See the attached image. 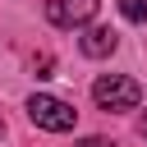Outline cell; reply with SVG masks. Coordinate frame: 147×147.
Here are the masks:
<instances>
[{
    "label": "cell",
    "instance_id": "cell-1",
    "mask_svg": "<svg viewBox=\"0 0 147 147\" xmlns=\"http://www.w3.org/2000/svg\"><path fill=\"white\" fill-rule=\"evenodd\" d=\"M28 119H32L37 129H46V133H69V129L78 124V110H74L69 101L51 96V92H32V96H28Z\"/></svg>",
    "mask_w": 147,
    "mask_h": 147
},
{
    "label": "cell",
    "instance_id": "cell-2",
    "mask_svg": "<svg viewBox=\"0 0 147 147\" xmlns=\"http://www.w3.org/2000/svg\"><path fill=\"white\" fill-rule=\"evenodd\" d=\"M92 101H96L101 110H133V106L142 101V87H138V78H129V74H101V78L92 83Z\"/></svg>",
    "mask_w": 147,
    "mask_h": 147
},
{
    "label": "cell",
    "instance_id": "cell-3",
    "mask_svg": "<svg viewBox=\"0 0 147 147\" xmlns=\"http://www.w3.org/2000/svg\"><path fill=\"white\" fill-rule=\"evenodd\" d=\"M78 46H83V55H87V60H106V55L119 46V37H115L110 28H87V32L78 37Z\"/></svg>",
    "mask_w": 147,
    "mask_h": 147
},
{
    "label": "cell",
    "instance_id": "cell-4",
    "mask_svg": "<svg viewBox=\"0 0 147 147\" xmlns=\"http://www.w3.org/2000/svg\"><path fill=\"white\" fill-rule=\"evenodd\" d=\"M60 5H64L69 28H83V23H92V14H96V0H60Z\"/></svg>",
    "mask_w": 147,
    "mask_h": 147
},
{
    "label": "cell",
    "instance_id": "cell-5",
    "mask_svg": "<svg viewBox=\"0 0 147 147\" xmlns=\"http://www.w3.org/2000/svg\"><path fill=\"white\" fill-rule=\"evenodd\" d=\"M119 14L129 23H147V0H119Z\"/></svg>",
    "mask_w": 147,
    "mask_h": 147
},
{
    "label": "cell",
    "instance_id": "cell-6",
    "mask_svg": "<svg viewBox=\"0 0 147 147\" xmlns=\"http://www.w3.org/2000/svg\"><path fill=\"white\" fill-rule=\"evenodd\" d=\"M78 147H110V142H106V138H83Z\"/></svg>",
    "mask_w": 147,
    "mask_h": 147
},
{
    "label": "cell",
    "instance_id": "cell-7",
    "mask_svg": "<svg viewBox=\"0 0 147 147\" xmlns=\"http://www.w3.org/2000/svg\"><path fill=\"white\" fill-rule=\"evenodd\" d=\"M0 133H5V124H0Z\"/></svg>",
    "mask_w": 147,
    "mask_h": 147
},
{
    "label": "cell",
    "instance_id": "cell-8",
    "mask_svg": "<svg viewBox=\"0 0 147 147\" xmlns=\"http://www.w3.org/2000/svg\"><path fill=\"white\" fill-rule=\"evenodd\" d=\"M142 133H147V124H142Z\"/></svg>",
    "mask_w": 147,
    "mask_h": 147
}]
</instances>
